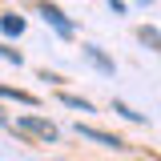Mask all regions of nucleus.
I'll return each mask as SVG.
<instances>
[{
	"instance_id": "9d476101",
	"label": "nucleus",
	"mask_w": 161,
	"mask_h": 161,
	"mask_svg": "<svg viewBox=\"0 0 161 161\" xmlns=\"http://www.w3.org/2000/svg\"><path fill=\"white\" fill-rule=\"evenodd\" d=\"M0 57L8 60V64H20V60H24V57L16 53V48H12V44H0Z\"/></svg>"
},
{
	"instance_id": "20e7f679",
	"label": "nucleus",
	"mask_w": 161,
	"mask_h": 161,
	"mask_svg": "<svg viewBox=\"0 0 161 161\" xmlns=\"http://www.w3.org/2000/svg\"><path fill=\"white\" fill-rule=\"evenodd\" d=\"M0 32H4V36H20V32H24V16H20V12H4V16H0Z\"/></svg>"
},
{
	"instance_id": "39448f33",
	"label": "nucleus",
	"mask_w": 161,
	"mask_h": 161,
	"mask_svg": "<svg viewBox=\"0 0 161 161\" xmlns=\"http://www.w3.org/2000/svg\"><path fill=\"white\" fill-rule=\"evenodd\" d=\"M85 57L93 60V64H97V69H101V73H105V77H113V60L105 57V53H101L97 44H85Z\"/></svg>"
},
{
	"instance_id": "6e6552de",
	"label": "nucleus",
	"mask_w": 161,
	"mask_h": 161,
	"mask_svg": "<svg viewBox=\"0 0 161 161\" xmlns=\"http://www.w3.org/2000/svg\"><path fill=\"white\" fill-rule=\"evenodd\" d=\"M60 105H69V109H80V113H93V105L85 97H77V93H60Z\"/></svg>"
},
{
	"instance_id": "423d86ee",
	"label": "nucleus",
	"mask_w": 161,
	"mask_h": 161,
	"mask_svg": "<svg viewBox=\"0 0 161 161\" xmlns=\"http://www.w3.org/2000/svg\"><path fill=\"white\" fill-rule=\"evenodd\" d=\"M0 97H8V101H16V105H40L32 93H24V89H12V85H0Z\"/></svg>"
},
{
	"instance_id": "7ed1b4c3",
	"label": "nucleus",
	"mask_w": 161,
	"mask_h": 161,
	"mask_svg": "<svg viewBox=\"0 0 161 161\" xmlns=\"http://www.w3.org/2000/svg\"><path fill=\"white\" fill-rule=\"evenodd\" d=\"M77 133H80V137H89V141H97V145H109V149H125V141H121V137L105 133V129H97V125H80V121H77Z\"/></svg>"
},
{
	"instance_id": "1a4fd4ad",
	"label": "nucleus",
	"mask_w": 161,
	"mask_h": 161,
	"mask_svg": "<svg viewBox=\"0 0 161 161\" xmlns=\"http://www.w3.org/2000/svg\"><path fill=\"white\" fill-rule=\"evenodd\" d=\"M113 113H121V117H125V121H137V125H141V121H145V113H133V109H129L125 101H113Z\"/></svg>"
},
{
	"instance_id": "0eeeda50",
	"label": "nucleus",
	"mask_w": 161,
	"mask_h": 161,
	"mask_svg": "<svg viewBox=\"0 0 161 161\" xmlns=\"http://www.w3.org/2000/svg\"><path fill=\"white\" fill-rule=\"evenodd\" d=\"M137 36H141V44H149L153 53H161V28H153V24H141Z\"/></svg>"
},
{
	"instance_id": "f257e3e1",
	"label": "nucleus",
	"mask_w": 161,
	"mask_h": 161,
	"mask_svg": "<svg viewBox=\"0 0 161 161\" xmlns=\"http://www.w3.org/2000/svg\"><path fill=\"white\" fill-rule=\"evenodd\" d=\"M12 133H20L24 145H57V125H53V121H44V117H32V113L16 117Z\"/></svg>"
},
{
	"instance_id": "9b49d317",
	"label": "nucleus",
	"mask_w": 161,
	"mask_h": 161,
	"mask_svg": "<svg viewBox=\"0 0 161 161\" xmlns=\"http://www.w3.org/2000/svg\"><path fill=\"white\" fill-rule=\"evenodd\" d=\"M0 125H8V121H4V113H0Z\"/></svg>"
},
{
	"instance_id": "f03ea898",
	"label": "nucleus",
	"mask_w": 161,
	"mask_h": 161,
	"mask_svg": "<svg viewBox=\"0 0 161 161\" xmlns=\"http://www.w3.org/2000/svg\"><path fill=\"white\" fill-rule=\"evenodd\" d=\"M40 16L48 20V24H53V28H57L60 36H73V32H77V24H73V20L64 16V12H60L57 4H48V0H40Z\"/></svg>"
}]
</instances>
